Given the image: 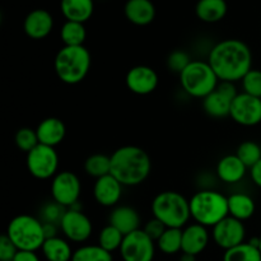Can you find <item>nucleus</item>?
Segmentation results:
<instances>
[{
    "instance_id": "1",
    "label": "nucleus",
    "mask_w": 261,
    "mask_h": 261,
    "mask_svg": "<svg viewBox=\"0 0 261 261\" xmlns=\"http://www.w3.org/2000/svg\"><path fill=\"white\" fill-rule=\"evenodd\" d=\"M208 63L219 81L236 83L252 69V54L244 41L228 38L212 48Z\"/></svg>"
},
{
    "instance_id": "2",
    "label": "nucleus",
    "mask_w": 261,
    "mask_h": 261,
    "mask_svg": "<svg viewBox=\"0 0 261 261\" xmlns=\"http://www.w3.org/2000/svg\"><path fill=\"white\" fill-rule=\"evenodd\" d=\"M111 175L122 186H138L144 182L152 170L148 153L137 145H124L111 155Z\"/></svg>"
},
{
    "instance_id": "3",
    "label": "nucleus",
    "mask_w": 261,
    "mask_h": 261,
    "mask_svg": "<svg viewBox=\"0 0 261 261\" xmlns=\"http://www.w3.org/2000/svg\"><path fill=\"white\" fill-rule=\"evenodd\" d=\"M91 54L84 46H64L58 51L54 61L56 75L63 83H81L91 69Z\"/></svg>"
},
{
    "instance_id": "4",
    "label": "nucleus",
    "mask_w": 261,
    "mask_h": 261,
    "mask_svg": "<svg viewBox=\"0 0 261 261\" xmlns=\"http://www.w3.org/2000/svg\"><path fill=\"white\" fill-rule=\"evenodd\" d=\"M190 213L195 223L213 228L229 216L228 198L216 190L198 191L190 199Z\"/></svg>"
},
{
    "instance_id": "5",
    "label": "nucleus",
    "mask_w": 261,
    "mask_h": 261,
    "mask_svg": "<svg viewBox=\"0 0 261 261\" xmlns=\"http://www.w3.org/2000/svg\"><path fill=\"white\" fill-rule=\"evenodd\" d=\"M152 214L167 228H182L191 218L190 200L177 191H162L153 199Z\"/></svg>"
},
{
    "instance_id": "6",
    "label": "nucleus",
    "mask_w": 261,
    "mask_h": 261,
    "mask_svg": "<svg viewBox=\"0 0 261 261\" xmlns=\"http://www.w3.org/2000/svg\"><path fill=\"white\" fill-rule=\"evenodd\" d=\"M7 234L19 251H33L42 249L46 241L43 223L30 214H19L9 222Z\"/></svg>"
},
{
    "instance_id": "7",
    "label": "nucleus",
    "mask_w": 261,
    "mask_h": 261,
    "mask_svg": "<svg viewBox=\"0 0 261 261\" xmlns=\"http://www.w3.org/2000/svg\"><path fill=\"white\" fill-rule=\"evenodd\" d=\"M180 83L189 96L204 99L216 91L219 79L208 61L193 60L180 74Z\"/></svg>"
},
{
    "instance_id": "8",
    "label": "nucleus",
    "mask_w": 261,
    "mask_h": 261,
    "mask_svg": "<svg viewBox=\"0 0 261 261\" xmlns=\"http://www.w3.org/2000/svg\"><path fill=\"white\" fill-rule=\"evenodd\" d=\"M28 172L37 180H48L55 177L59 168V155L55 148L38 144L25 158Z\"/></svg>"
},
{
    "instance_id": "9",
    "label": "nucleus",
    "mask_w": 261,
    "mask_h": 261,
    "mask_svg": "<svg viewBox=\"0 0 261 261\" xmlns=\"http://www.w3.org/2000/svg\"><path fill=\"white\" fill-rule=\"evenodd\" d=\"M82 184L78 176L71 171H61L53 177L51 195L55 203L69 209L79 203Z\"/></svg>"
},
{
    "instance_id": "10",
    "label": "nucleus",
    "mask_w": 261,
    "mask_h": 261,
    "mask_svg": "<svg viewBox=\"0 0 261 261\" xmlns=\"http://www.w3.org/2000/svg\"><path fill=\"white\" fill-rule=\"evenodd\" d=\"M119 251L124 261H153L155 242L143 229H138L124 237Z\"/></svg>"
},
{
    "instance_id": "11",
    "label": "nucleus",
    "mask_w": 261,
    "mask_h": 261,
    "mask_svg": "<svg viewBox=\"0 0 261 261\" xmlns=\"http://www.w3.org/2000/svg\"><path fill=\"white\" fill-rule=\"evenodd\" d=\"M76 205L78 204L66 209L59 227L69 241L82 244L91 237L93 226H92L91 219Z\"/></svg>"
},
{
    "instance_id": "12",
    "label": "nucleus",
    "mask_w": 261,
    "mask_h": 261,
    "mask_svg": "<svg viewBox=\"0 0 261 261\" xmlns=\"http://www.w3.org/2000/svg\"><path fill=\"white\" fill-rule=\"evenodd\" d=\"M212 237L217 246L227 251L244 244L246 239V227L244 222L228 216L213 227Z\"/></svg>"
},
{
    "instance_id": "13",
    "label": "nucleus",
    "mask_w": 261,
    "mask_h": 261,
    "mask_svg": "<svg viewBox=\"0 0 261 261\" xmlns=\"http://www.w3.org/2000/svg\"><path fill=\"white\" fill-rule=\"evenodd\" d=\"M229 116L242 126H255L261 122V98L242 93L232 101Z\"/></svg>"
},
{
    "instance_id": "14",
    "label": "nucleus",
    "mask_w": 261,
    "mask_h": 261,
    "mask_svg": "<svg viewBox=\"0 0 261 261\" xmlns=\"http://www.w3.org/2000/svg\"><path fill=\"white\" fill-rule=\"evenodd\" d=\"M125 83L133 93L138 96H147L153 93L157 88L158 74L150 66L137 65L127 71Z\"/></svg>"
},
{
    "instance_id": "15",
    "label": "nucleus",
    "mask_w": 261,
    "mask_h": 261,
    "mask_svg": "<svg viewBox=\"0 0 261 261\" xmlns=\"http://www.w3.org/2000/svg\"><path fill=\"white\" fill-rule=\"evenodd\" d=\"M124 186L110 173L101 178H97L93 185L94 200L102 206L111 208L116 206L122 196Z\"/></svg>"
},
{
    "instance_id": "16",
    "label": "nucleus",
    "mask_w": 261,
    "mask_h": 261,
    "mask_svg": "<svg viewBox=\"0 0 261 261\" xmlns=\"http://www.w3.org/2000/svg\"><path fill=\"white\" fill-rule=\"evenodd\" d=\"M54 28V18L45 9H35L30 12L23 23L25 35L32 40H42L47 37Z\"/></svg>"
},
{
    "instance_id": "17",
    "label": "nucleus",
    "mask_w": 261,
    "mask_h": 261,
    "mask_svg": "<svg viewBox=\"0 0 261 261\" xmlns=\"http://www.w3.org/2000/svg\"><path fill=\"white\" fill-rule=\"evenodd\" d=\"M209 236L208 228L199 223H193L182 229V252L198 256L208 247Z\"/></svg>"
},
{
    "instance_id": "18",
    "label": "nucleus",
    "mask_w": 261,
    "mask_h": 261,
    "mask_svg": "<svg viewBox=\"0 0 261 261\" xmlns=\"http://www.w3.org/2000/svg\"><path fill=\"white\" fill-rule=\"evenodd\" d=\"M109 224L119 229L124 236L140 229V216L138 211L129 205H119L112 209Z\"/></svg>"
},
{
    "instance_id": "19",
    "label": "nucleus",
    "mask_w": 261,
    "mask_h": 261,
    "mask_svg": "<svg viewBox=\"0 0 261 261\" xmlns=\"http://www.w3.org/2000/svg\"><path fill=\"white\" fill-rule=\"evenodd\" d=\"M36 133L40 144L55 148L65 138L66 127L65 124L58 117H47L38 124Z\"/></svg>"
},
{
    "instance_id": "20",
    "label": "nucleus",
    "mask_w": 261,
    "mask_h": 261,
    "mask_svg": "<svg viewBox=\"0 0 261 261\" xmlns=\"http://www.w3.org/2000/svg\"><path fill=\"white\" fill-rule=\"evenodd\" d=\"M247 167L236 154L224 155L217 163V176L224 184H237L246 176Z\"/></svg>"
},
{
    "instance_id": "21",
    "label": "nucleus",
    "mask_w": 261,
    "mask_h": 261,
    "mask_svg": "<svg viewBox=\"0 0 261 261\" xmlns=\"http://www.w3.org/2000/svg\"><path fill=\"white\" fill-rule=\"evenodd\" d=\"M124 12L127 20L135 25H148L155 18V7L150 0H127Z\"/></svg>"
},
{
    "instance_id": "22",
    "label": "nucleus",
    "mask_w": 261,
    "mask_h": 261,
    "mask_svg": "<svg viewBox=\"0 0 261 261\" xmlns=\"http://www.w3.org/2000/svg\"><path fill=\"white\" fill-rule=\"evenodd\" d=\"M60 9L66 20L84 23L92 17L93 0H61Z\"/></svg>"
},
{
    "instance_id": "23",
    "label": "nucleus",
    "mask_w": 261,
    "mask_h": 261,
    "mask_svg": "<svg viewBox=\"0 0 261 261\" xmlns=\"http://www.w3.org/2000/svg\"><path fill=\"white\" fill-rule=\"evenodd\" d=\"M233 99L224 94L218 87L216 91L212 92L211 94L203 99V109L206 115L214 119H222V117L229 116L231 112V105Z\"/></svg>"
},
{
    "instance_id": "24",
    "label": "nucleus",
    "mask_w": 261,
    "mask_h": 261,
    "mask_svg": "<svg viewBox=\"0 0 261 261\" xmlns=\"http://www.w3.org/2000/svg\"><path fill=\"white\" fill-rule=\"evenodd\" d=\"M256 211L254 199L245 193H234L228 196V213L233 218L245 222L251 218Z\"/></svg>"
},
{
    "instance_id": "25",
    "label": "nucleus",
    "mask_w": 261,
    "mask_h": 261,
    "mask_svg": "<svg viewBox=\"0 0 261 261\" xmlns=\"http://www.w3.org/2000/svg\"><path fill=\"white\" fill-rule=\"evenodd\" d=\"M227 9L226 0H199L195 13L203 22L216 23L226 17Z\"/></svg>"
},
{
    "instance_id": "26",
    "label": "nucleus",
    "mask_w": 261,
    "mask_h": 261,
    "mask_svg": "<svg viewBox=\"0 0 261 261\" xmlns=\"http://www.w3.org/2000/svg\"><path fill=\"white\" fill-rule=\"evenodd\" d=\"M41 251L47 261H71L74 254L70 244L59 236L46 240Z\"/></svg>"
},
{
    "instance_id": "27",
    "label": "nucleus",
    "mask_w": 261,
    "mask_h": 261,
    "mask_svg": "<svg viewBox=\"0 0 261 261\" xmlns=\"http://www.w3.org/2000/svg\"><path fill=\"white\" fill-rule=\"evenodd\" d=\"M60 37L64 46H84L87 38L84 23L66 20L61 27Z\"/></svg>"
},
{
    "instance_id": "28",
    "label": "nucleus",
    "mask_w": 261,
    "mask_h": 261,
    "mask_svg": "<svg viewBox=\"0 0 261 261\" xmlns=\"http://www.w3.org/2000/svg\"><path fill=\"white\" fill-rule=\"evenodd\" d=\"M155 245L166 255H175L182 251V228H167Z\"/></svg>"
},
{
    "instance_id": "29",
    "label": "nucleus",
    "mask_w": 261,
    "mask_h": 261,
    "mask_svg": "<svg viewBox=\"0 0 261 261\" xmlns=\"http://www.w3.org/2000/svg\"><path fill=\"white\" fill-rule=\"evenodd\" d=\"M84 171L93 178H101L111 173V157L101 153L89 155L84 162Z\"/></svg>"
},
{
    "instance_id": "30",
    "label": "nucleus",
    "mask_w": 261,
    "mask_h": 261,
    "mask_svg": "<svg viewBox=\"0 0 261 261\" xmlns=\"http://www.w3.org/2000/svg\"><path fill=\"white\" fill-rule=\"evenodd\" d=\"M223 261H261V252L250 242H244L233 249L227 250Z\"/></svg>"
},
{
    "instance_id": "31",
    "label": "nucleus",
    "mask_w": 261,
    "mask_h": 261,
    "mask_svg": "<svg viewBox=\"0 0 261 261\" xmlns=\"http://www.w3.org/2000/svg\"><path fill=\"white\" fill-rule=\"evenodd\" d=\"M124 237L125 236L119 231V229L115 228L111 224H107L106 227H103V228L99 231L98 246H101L102 249L112 254V252L116 251V250H120L122 241H124Z\"/></svg>"
},
{
    "instance_id": "32",
    "label": "nucleus",
    "mask_w": 261,
    "mask_h": 261,
    "mask_svg": "<svg viewBox=\"0 0 261 261\" xmlns=\"http://www.w3.org/2000/svg\"><path fill=\"white\" fill-rule=\"evenodd\" d=\"M71 261H114L111 252L98 245H87L75 250Z\"/></svg>"
},
{
    "instance_id": "33",
    "label": "nucleus",
    "mask_w": 261,
    "mask_h": 261,
    "mask_svg": "<svg viewBox=\"0 0 261 261\" xmlns=\"http://www.w3.org/2000/svg\"><path fill=\"white\" fill-rule=\"evenodd\" d=\"M236 155L247 168H251L261 160V148L257 143L247 140L239 145Z\"/></svg>"
},
{
    "instance_id": "34",
    "label": "nucleus",
    "mask_w": 261,
    "mask_h": 261,
    "mask_svg": "<svg viewBox=\"0 0 261 261\" xmlns=\"http://www.w3.org/2000/svg\"><path fill=\"white\" fill-rule=\"evenodd\" d=\"M14 142L15 145L25 153L31 152L33 148H36L40 144L37 133H36V130L31 129V127H22V129L18 130L15 133Z\"/></svg>"
},
{
    "instance_id": "35",
    "label": "nucleus",
    "mask_w": 261,
    "mask_h": 261,
    "mask_svg": "<svg viewBox=\"0 0 261 261\" xmlns=\"http://www.w3.org/2000/svg\"><path fill=\"white\" fill-rule=\"evenodd\" d=\"M66 208L61 206L60 204L55 203V201H50L46 203L45 205L41 208L40 219L42 223H53L56 226H60V222L63 219L64 214H65Z\"/></svg>"
},
{
    "instance_id": "36",
    "label": "nucleus",
    "mask_w": 261,
    "mask_h": 261,
    "mask_svg": "<svg viewBox=\"0 0 261 261\" xmlns=\"http://www.w3.org/2000/svg\"><path fill=\"white\" fill-rule=\"evenodd\" d=\"M241 82L245 93L261 98V70L251 69Z\"/></svg>"
},
{
    "instance_id": "37",
    "label": "nucleus",
    "mask_w": 261,
    "mask_h": 261,
    "mask_svg": "<svg viewBox=\"0 0 261 261\" xmlns=\"http://www.w3.org/2000/svg\"><path fill=\"white\" fill-rule=\"evenodd\" d=\"M191 61L193 60H191L188 53H185V51L182 50H176V51H172V53L168 55L167 66L171 71L178 73V75H180Z\"/></svg>"
},
{
    "instance_id": "38",
    "label": "nucleus",
    "mask_w": 261,
    "mask_h": 261,
    "mask_svg": "<svg viewBox=\"0 0 261 261\" xmlns=\"http://www.w3.org/2000/svg\"><path fill=\"white\" fill-rule=\"evenodd\" d=\"M18 251L14 244L10 241L7 234H2L0 237V261H13L17 256Z\"/></svg>"
},
{
    "instance_id": "39",
    "label": "nucleus",
    "mask_w": 261,
    "mask_h": 261,
    "mask_svg": "<svg viewBox=\"0 0 261 261\" xmlns=\"http://www.w3.org/2000/svg\"><path fill=\"white\" fill-rule=\"evenodd\" d=\"M166 229H167V227H166L162 222L158 221L157 218H154V217H153L152 219H149V221L144 224V227H143V231H144L154 242L158 241V239L162 236L163 232H165Z\"/></svg>"
},
{
    "instance_id": "40",
    "label": "nucleus",
    "mask_w": 261,
    "mask_h": 261,
    "mask_svg": "<svg viewBox=\"0 0 261 261\" xmlns=\"http://www.w3.org/2000/svg\"><path fill=\"white\" fill-rule=\"evenodd\" d=\"M250 176H251L252 182L261 189V160L254 167L250 168Z\"/></svg>"
},
{
    "instance_id": "41",
    "label": "nucleus",
    "mask_w": 261,
    "mask_h": 261,
    "mask_svg": "<svg viewBox=\"0 0 261 261\" xmlns=\"http://www.w3.org/2000/svg\"><path fill=\"white\" fill-rule=\"evenodd\" d=\"M13 261H40L37 254L33 251H18Z\"/></svg>"
},
{
    "instance_id": "42",
    "label": "nucleus",
    "mask_w": 261,
    "mask_h": 261,
    "mask_svg": "<svg viewBox=\"0 0 261 261\" xmlns=\"http://www.w3.org/2000/svg\"><path fill=\"white\" fill-rule=\"evenodd\" d=\"M43 231H45L46 240L53 239L58 236V226L53 223H43Z\"/></svg>"
},
{
    "instance_id": "43",
    "label": "nucleus",
    "mask_w": 261,
    "mask_h": 261,
    "mask_svg": "<svg viewBox=\"0 0 261 261\" xmlns=\"http://www.w3.org/2000/svg\"><path fill=\"white\" fill-rule=\"evenodd\" d=\"M180 261H196V256L182 252V255H181L180 257Z\"/></svg>"
},
{
    "instance_id": "44",
    "label": "nucleus",
    "mask_w": 261,
    "mask_h": 261,
    "mask_svg": "<svg viewBox=\"0 0 261 261\" xmlns=\"http://www.w3.org/2000/svg\"><path fill=\"white\" fill-rule=\"evenodd\" d=\"M257 249H259L260 252H261V234L259 237H257Z\"/></svg>"
}]
</instances>
